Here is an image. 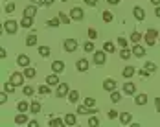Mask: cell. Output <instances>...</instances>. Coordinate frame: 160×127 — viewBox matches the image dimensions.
Segmentation results:
<instances>
[{"instance_id": "obj_1", "label": "cell", "mask_w": 160, "mask_h": 127, "mask_svg": "<svg viewBox=\"0 0 160 127\" xmlns=\"http://www.w3.org/2000/svg\"><path fill=\"white\" fill-rule=\"evenodd\" d=\"M157 37H158V32H157L155 28H149V30L145 32V35H144L145 44H147V46H153V44L157 43Z\"/></svg>"}, {"instance_id": "obj_2", "label": "cell", "mask_w": 160, "mask_h": 127, "mask_svg": "<svg viewBox=\"0 0 160 127\" xmlns=\"http://www.w3.org/2000/svg\"><path fill=\"white\" fill-rule=\"evenodd\" d=\"M92 59H94V63L96 64H103L105 61H107V52H105V50H96Z\"/></svg>"}, {"instance_id": "obj_3", "label": "cell", "mask_w": 160, "mask_h": 127, "mask_svg": "<svg viewBox=\"0 0 160 127\" xmlns=\"http://www.w3.org/2000/svg\"><path fill=\"white\" fill-rule=\"evenodd\" d=\"M4 30L9 33V35H13V33H17V30H18V22H15V20H6V22H4Z\"/></svg>"}, {"instance_id": "obj_4", "label": "cell", "mask_w": 160, "mask_h": 127, "mask_svg": "<svg viewBox=\"0 0 160 127\" xmlns=\"http://www.w3.org/2000/svg\"><path fill=\"white\" fill-rule=\"evenodd\" d=\"M63 46H64L66 52H70V53H72V52H76V50H78V41H76V39H66Z\"/></svg>"}, {"instance_id": "obj_5", "label": "cell", "mask_w": 160, "mask_h": 127, "mask_svg": "<svg viewBox=\"0 0 160 127\" xmlns=\"http://www.w3.org/2000/svg\"><path fill=\"white\" fill-rule=\"evenodd\" d=\"M70 17H72L74 20H81V18L85 17V11L81 9L79 6H76V8H72V9H70Z\"/></svg>"}, {"instance_id": "obj_6", "label": "cell", "mask_w": 160, "mask_h": 127, "mask_svg": "<svg viewBox=\"0 0 160 127\" xmlns=\"http://www.w3.org/2000/svg\"><path fill=\"white\" fill-rule=\"evenodd\" d=\"M24 78H26L24 74H20V72H13V74H11V78H9V81H11V83H15L17 87H20V85L24 83Z\"/></svg>"}, {"instance_id": "obj_7", "label": "cell", "mask_w": 160, "mask_h": 127, "mask_svg": "<svg viewBox=\"0 0 160 127\" xmlns=\"http://www.w3.org/2000/svg\"><path fill=\"white\" fill-rule=\"evenodd\" d=\"M17 64H18L20 68L30 66V57H28V55H24V53H18V57H17Z\"/></svg>"}, {"instance_id": "obj_8", "label": "cell", "mask_w": 160, "mask_h": 127, "mask_svg": "<svg viewBox=\"0 0 160 127\" xmlns=\"http://www.w3.org/2000/svg\"><path fill=\"white\" fill-rule=\"evenodd\" d=\"M68 92H70V89H68L66 83H59L57 85V98H64V96H68Z\"/></svg>"}, {"instance_id": "obj_9", "label": "cell", "mask_w": 160, "mask_h": 127, "mask_svg": "<svg viewBox=\"0 0 160 127\" xmlns=\"http://www.w3.org/2000/svg\"><path fill=\"white\" fill-rule=\"evenodd\" d=\"M116 87H118V83H116L114 79H111V78L103 81V89H105L107 92H112V90H116Z\"/></svg>"}, {"instance_id": "obj_10", "label": "cell", "mask_w": 160, "mask_h": 127, "mask_svg": "<svg viewBox=\"0 0 160 127\" xmlns=\"http://www.w3.org/2000/svg\"><path fill=\"white\" fill-rule=\"evenodd\" d=\"M118 118H120V124H122V125H129V124L132 122V116H131V112H122Z\"/></svg>"}, {"instance_id": "obj_11", "label": "cell", "mask_w": 160, "mask_h": 127, "mask_svg": "<svg viewBox=\"0 0 160 127\" xmlns=\"http://www.w3.org/2000/svg\"><path fill=\"white\" fill-rule=\"evenodd\" d=\"M132 15H134V18H136V20H144V18H145V11L140 8V6H134Z\"/></svg>"}, {"instance_id": "obj_12", "label": "cell", "mask_w": 160, "mask_h": 127, "mask_svg": "<svg viewBox=\"0 0 160 127\" xmlns=\"http://www.w3.org/2000/svg\"><path fill=\"white\" fill-rule=\"evenodd\" d=\"M46 83H48L50 87H57L61 81H59V78H57V74L53 72V74H50V76H46Z\"/></svg>"}, {"instance_id": "obj_13", "label": "cell", "mask_w": 160, "mask_h": 127, "mask_svg": "<svg viewBox=\"0 0 160 127\" xmlns=\"http://www.w3.org/2000/svg\"><path fill=\"white\" fill-rule=\"evenodd\" d=\"M35 15H37V4H30L24 9V17H35Z\"/></svg>"}, {"instance_id": "obj_14", "label": "cell", "mask_w": 160, "mask_h": 127, "mask_svg": "<svg viewBox=\"0 0 160 127\" xmlns=\"http://www.w3.org/2000/svg\"><path fill=\"white\" fill-rule=\"evenodd\" d=\"M123 92H125V94H134V92H136V85L131 83V81L123 83Z\"/></svg>"}, {"instance_id": "obj_15", "label": "cell", "mask_w": 160, "mask_h": 127, "mask_svg": "<svg viewBox=\"0 0 160 127\" xmlns=\"http://www.w3.org/2000/svg\"><path fill=\"white\" fill-rule=\"evenodd\" d=\"M88 66H90V64H88L87 59H79V61L76 63V68H78L79 72H87V70H88Z\"/></svg>"}, {"instance_id": "obj_16", "label": "cell", "mask_w": 160, "mask_h": 127, "mask_svg": "<svg viewBox=\"0 0 160 127\" xmlns=\"http://www.w3.org/2000/svg\"><path fill=\"white\" fill-rule=\"evenodd\" d=\"M52 70H53L55 74H61L64 70V63L63 61H53V63H52Z\"/></svg>"}, {"instance_id": "obj_17", "label": "cell", "mask_w": 160, "mask_h": 127, "mask_svg": "<svg viewBox=\"0 0 160 127\" xmlns=\"http://www.w3.org/2000/svg\"><path fill=\"white\" fill-rule=\"evenodd\" d=\"M76 122H78V118H76V114H72V112H68V114L64 116V125H76Z\"/></svg>"}, {"instance_id": "obj_18", "label": "cell", "mask_w": 160, "mask_h": 127, "mask_svg": "<svg viewBox=\"0 0 160 127\" xmlns=\"http://www.w3.org/2000/svg\"><path fill=\"white\" fill-rule=\"evenodd\" d=\"M134 72H136V68H134V66H125L122 74H123V78H125V79H129V78H132V76H134Z\"/></svg>"}, {"instance_id": "obj_19", "label": "cell", "mask_w": 160, "mask_h": 127, "mask_svg": "<svg viewBox=\"0 0 160 127\" xmlns=\"http://www.w3.org/2000/svg\"><path fill=\"white\" fill-rule=\"evenodd\" d=\"M35 44H37V33L33 32L26 37V46H35Z\"/></svg>"}, {"instance_id": "obj_20", "label": "cell", "mask_w": 160, "mask_h": 127, "mask_svg": "<svg viewBox=\"0 0 160 127\" xmlns=\"http://www.w3.org/2000/svg\"><path fill=\"white\" fill-rule=\"evenodd\" d=\"M132 55H136V57H144V55H145L144 46H140V44H134V48H132Z\"/></svg>"}, {"instance_id": "obj_21", "label": "cell", "mask_w": 160, "mask_h": 127, "mask_svg": "<svg viewBox=\"0 0 160 127\" xmlns=\"http://www.w3.org/2000/svg\"><path fill=\"white\" fill-rule=\"evenodd\" d=\"M15 124H17V125H22V124H28V116H26L24 112H20V114H17V116H15Z\"/></svg>"}, {"instance_id": "obj_22", "label": "cell", "mask_w": 160, "mask_h": 127, "mask_svg": "<svg viewBox=\"0 0 160 127\" xmlns=\"http://www.w3.org/2000/svg\"><path fill=\"white\" fill-rule=\"evenodd\" d=\"M24 76H26V78H30V79H33V78L37 76V70L32 68V66H26V68H24Z\"/></svg>"}, {"instance_id": "obj_23", "label": "cell", "mask_w": 160, "mask_h": 127, "mask_svg": "<svg viewBox=\"0 0 160 127\" xmlns=\"http://www.w3.org/2000/svg\"><path fill=\"white\" fill-rule=\"evenodd\" d=\"M32 24H33V17H24L20 20V26L22 28H32Z\"/></svg>"}, {"instance_id": "obj_24", "label": "cell", "mask_w": 160, "mask_h": 127, "mask_svg": "<svg viewBox=\"0 0 160 127\" xmlns=\"http://www.w3.org/2000/svg\"><path fill=\"white\" fill-rule=\"evenodd\" d=\"M144 68H145V72H147V74H155V72H157V64L151 63V61H147Z\"/></svg>"}, {"instance_id": "obj_25", "label": "cell", "mask_w": 160, "mask_h": 127, "mask_svg": "<svg viewBox=\"0 0 160 127\" xmlns=\"http://www.w3.org/2000/svg\"><path fill=\"white\" fill-rule=\"evenodd\" d=\"M68 99H70V103H78L79 92H78V90H70V92H68Z\"/></svg>"}, {"instance_id": "obj_26", "label": "cell", "mask_w": 160, "mask_h": 127, "mask_svg": "<svg viewBox=\"0 0 160 127\" xmlns=\"http://www.w3.org/2000/svg\"><path fill=\"white\" fill-rule=\"evenodd\" d=\"M134 103H136V105H145V103H147V96L145 94H138L136 98H134Z\"/></svg>"}, {"instance_id": "obj_27", "label": "cell", "mask_w": 160, "mask_h": 127, "mask_svg": "<svg viewBox=\"0 0 160 127\" xmlns=\"http://www.w3.org/2000/svg\"><path fill=\"white\" fill-rule=\"evenodd\" d=\"M30 111H32L33 114H37V112L41 111V103H39V101H32V103H30Z\"/></svg>"}, {"instance_id": "obj_28", "label": "cell", "mask_w": 160, "mask_h": 127, "mask_svg": "<svg viewBox=\"0 0 160 127\" xmlns=\"http://www.w3.org/2000/svg\"><path fill=\"white\" fill-rule=\"evenodd\" d=\"M131 55H132V50L122 48V53H120V57H122V59H131Z\"/></svg>"}, {"instance_id": "obj_29", "label": "cell", "mask_w": 160, "mask_h": 127, "mask_svg": "<svg viewBox=\"0 0 160 127\" xmlns=\"http://www.w3.org/2000/svg\"><path fill=\"white\" fill-rule=\"evenodd\" d=\"M59 20H61V24H70V18H72V17H68V15H64L63 11H59Z\"/></svg>"}, {"instance_id": "obj_30", "label": "cell", "mask_w": 160, "mask_h": 127, "mask_svg": "<svg viewBox=\"0 0 160 127\" xmlns=\"http://www.w3.org/2000/svg\"><path fill=\"white\" fill-rule=\"evenodd\" d=\"M83 48H85V52H87V53H90V52L94 53V52H96V50H94V43H92V41H87Z\"/></svg>"}, {"instance_id": "obj_31", "label": "cell", "mask_w": 160, "mask_h": 127, "mask_svg": "<svg viewBox=\"0 0 160 127\" xmlns=\"http://www.w3.org/2000/svg\"><path fill=\"white\" fill-rule=\"evenodd\" d=\"M37 92H39V94H42V96L50 94V85H41V87L37 89Z\"/></svg>"}, {"instance_id": "obj_32", "label": "cell", "mask_w": 160, "mask_h": 127, "mask_svg": "<svg viewBox=\"0 0 160 127\" xmlns=\"http://www.w3.org/2000/svg\"><path fill=\"white\" fill-rule=\"evenodd\" d=\"M64 124V120H61V118H52L48 122V125H52V127H57V125H63Z\"/></svg>"}, {"instance_id": "obj_33", "label": "cell", "mask_w": 160, "mask_h": 127, "mask_svg": "<svg viewBox=\"0 0 160 127\" xmlns=\"http://www.w3.org/2000/svg\"><path fill=\"white\" fill-rule=\"evenodd\" d=\"M131 41H132L134 44H138V43L142 41V35H140L138 32H132V33H131Z\"/></svg>"}, {"instance_id": "obj_34", "label": "cell", "mask_w": 160, "mask_h": 127, "mask_svg": "<svg viewBox=\"0 0 160 127\" xmlns=\"http://www.w3.org/2000/svg\"><path fill=\"white\" fill-rule=\"evenodd\" d=\"M17 109H18L20 112H26L28 109H30V105H28L26 101H18V105H17Z\"/></svg>"}, {"instance_id": "obj_35", "label": "cell", "mask_w": 160, "mask_h": 127, "mask_svg": "<svg viewBox=\"0 0 160 127\" xmlns=\"http://www.w3.org/2000/svg\"><path fill=\"white\" fill-rule=\"evenodd\" d=\"M39 53H41V57H48L50 55V48L48 46H39Z\"/></svg>"}, {"instance_id": "obj_36", "label": "cell", "mask_w": 160, "mask_h": 127, "mask_svg": "<svg viewBox=\"0 0 160 127\" xmlns=\"http://www.w3.org/2000/svg\"><path fill=\"white\" fill-rule=\"evenodd\" d=\"M15 83H11V81H8V83H6V85H4V90H6V92H13V90H15Z\"/></svg>"}, {"instance_id": "obj_37", "label": "cell", "mask_w": 160, "mask_h": 127, "mask_svg": "<svg viewBox=\"0 0 160 127\" xmlns=\"http://www.w3.org/2000/svg\"><path fill=\"white\" fill-rule=\"evenodd\" d=\"M120 99H122V96H120V92L112 90V94H111V101H112V103H118Z\"/></svg>"}, {"instance_id": "obj_38", "label": "cell", "mask_w": 160, "mask_h": 127, "mask_svg": "<svg viewBox=\"0 0 160 127\" xmlns=\"http://www.w3.org/2000/svg\"><path fill=\"white\" fill-rule=\"evenodd\" d=\"M59 24H61L59 17H57V18H50V20H48V26H50V28H57Z\"/></svg>"}, {"instance_id": "obj_39", "label": "cell", "mask_w": 160, "mask_h": 127, "mask_svg": "<svg viewBox=\"0 0 160 127\" xmlns=\"http://www.w3.org/2000/svg\"><path fill=\"white\" fill-rule=\"evenodd\" d=\"M35 94V89H33L32 85H26L24 87V96H33Z\"/></svg>"}, {"instance_id": "obj_40", "label": "cell", "mask_w": 160, "mask_h": 127, "mask_svg": "<svg viewBox=\"0 0 160 127\" xmlns=\"http://www.w3.org/2000/svg\"><path fill=\"white\" fill-rule=\"evenodd\" d=\"M101 18H103L105 22H112V13L111 11H103V13H101Z\"/></svg>"}, {"instance_id": "obj_41", "label": "cell", "mask_w": 160, "mask_h": 127, "mask_svg": "<svg viewBox=\"0 0 160 127\" xmlns=\"http://www.w3.org/2000/svg\"><path fill=\"white\" fill-rule=\"evenodd\" d=\"M85 105L90 107V109H94V107H96V99H94V98H87V99H85Z\"/></svg>"}, {"instance_id": "obj_42", "label": "cell", "mask_w": 160, "mask_h": 127, "mask_svg": "<svg viewBox=\"0 0 160 127\" xmlns=\"http://www.w3.org/2000/svg\"><path fill=\"white\" fill-rule=\"evenodd\" d=\"M103 50H105L107 53H112V52H114V44H112V43H105V44H103Z\"/></svg>"}, {"instance_id": "obj_43", "label": "cell", "mask_w": 160, "mask_h": 127, "mask_svg": "<svg viewBox=\"0 0 160 127\" xmlns=\"http://www.w3.org/2000/svg\"><path fill=\"white\" fill-rule=\"evenodd\" d=\"M88 125H90V127H96V125H99V120H98L96 116H90V118H88Z\"/></svg>"}, {"instance_id": "obj_44", "label": "cell", "mask_w": 160, "mask_h": 127, "mask_svg": "<svg viewBox=\"0 0 160 127\" xmlns=\"http://www.w3.org/2000/svg\"><path fill=\"white\" fill-rule=\"evenodd\" d=\"M118 46H120V48H127V39L118 37Z\"/></svg>"}, {"instance_id": "obj_45", "label": "cell", "mask_w": 160, "mask_h": 127, "mask_svg": "<svg viewBox=\"0 0 160 127\" xmlns=\"http://www.w3.org/2000/svg\"><path fill=\"white\" fill-rule=\"evenodd\" d=\"M13 11H15V4H13V2H9V4L6 6V13H13Z\"/></svg>"}, {"instance_id": "obj_46", "label": "cell", "mask_w": 160, "mask_h": 127, "mask_svg": "<svg viewBox=\"0 0 160 127\" xmlns=\"http://www.w3.org/2000/svg\"><path fill=\"white\" fill-rule=\"evenodd\" d=\"M88 37H90V39H96V37H98V32L94 30V28H90V30H88Z\"/></svg>"}, {"instance_id": "obj_47", "label": "cell", "mask_w": 160, "mask_h": 127, "mask_svg": "<svg viewBox=\"0 0 160 127\" xmlns=\"http://www.w3.org/2000/svg\"><path fill=\"white\" fill-rule=\"evenodd\" d=\"M6 101H8V92H2V94H0V103L4 105Z\"/></svg>"}, {"instance_id": "obj_48", "label": "cell", "mask_w": 160, "mask_h": 127, "mask_svg": "<svg viewBox=\"0 0 160 127\" xmlns=\"http://www.w3.org/2000/svg\"><path fill=\"white\" fill-rule=\"evenodd\" d=\"M109 118H111V120L118 118V111H114V109H112V111H109Z\"/></svg>"}, {"instance_id": "obj_49", "label": "cell", "mask_w": 160, "mask_h": 127, "mask_svg": "<svg viewBox=\"0 0 160 127\" xmlns=\"http://www.w3.org/2000/svg\"><path fill=\"white\" fill-rule=\"evenodd\" d=\"M0 57H2V59H6V57H8V52H6V48H0Z\"/></svg>"}, {"instance_id": "obj_50", "label": "cell", "mask_w": 160, "mask_h": 127, "mask_svg": "<svg viewBox=\"0 0 160 127\" xmlns=\"http://www.w3.org/2000/svg\"><path fill=\"white\" fill-rule=\"evenodd\" d=\"M85 4H88V6H96L98 0H85Z\"/></svg>"}, {"instance_id": "obj_51", "label": "cell", "mask_w": 160, "mask_h": 127, "mask_svg": "<svg viewBox=\"0 0 160 127\" xmlns=\"http://www.w3.org/2000/svg\"><path fill=\"white\" fill-rule=\"evenodd\" d=\"M37 125H39V124H37L35 120H32V122H28V127H37Z\"/></svg>"}, {"instance_id": "obj_52", "label": "cell", "mask_w": 160, "mask_h": 127, "mask_svg": "<svg viewBox=\"0 0 160 127\" xmlns=\"http://www.w3.org/2000/svg\"><path fill=\"white\" fill-rule=\"evenodd\" d=\"M32 4H37L39 6V4H44V0H32Z\"/></svg>"}, {"instance_id": "obj_53", "label": "cell", "mask_w": 160, "mask_h": 127, "mask_svg": "<svg viewBox=\"0 0 160 127\" xmlns=\"http://www.w3.org/2000/svg\"><path fill=\"white\" fill-rule=\"evenodd\" d=\"M155 101H157V111L160 112V98H157V99H155Z\"/></svg>"}, {"instance_id": "obj_54", "label": "cell", "mask_w": 160, "mask_h": 127, "mask_svg": "<svg viewBox=\"0 0 160 127\" xmlns=\"http://www.w3.org/2000/svg\"><path fill=\"white\" fill-rule=\"evenodd\" d=\"M107 2H109V4H111V6H116V4H118V2H120V0H107Z\"/></svg>"}, {"instance_id": "obj_55", "label": "cell", "mask_w": 160, "mask_h": 127, "mask_svg": "<svg viewBox=\"0 0 160 127\" xmlns=\"http://www.w3.org/2000/svg\"><path fill=\"white\" fill-rule=\"evenodd\" d=\"M155 15H157V17H158V18H160V6H158V8H157V9H155Z\"/></svg>"}, {"instance_id": "obj_56", "label": "cell", "mask_w": 160, "mask_h": 127, "mask_svg": "<svg viewBox=\"0 0 160 127\" xmlns=\"http://www.w3.org/2000/svg\"><path fill=\"white\" fill-rule=\"evenodd\" d=\"M53 4V0H44V6H52Z\"/></svg>"}, {"instance_id": "obj_57", "label": "cell", "mask_w": 160, "mask_h": 127, "mask_svg": "<svg viewBox=\"0 0 160 127\" xmlns=\"http://www.w3.org/2000/svg\"><path fill=\"white\" fill-rule=\"evenodd\" d=\"M151 2H153L155 6H160V0H151Z\"/></svg>"}, {"instance_id": "obj_58", "label": "cell", "mask_w": 160, "mask_h": 127, "mask_svg": "<svg viewBox=\"0 0 160 127\" xmlns=\"http://www.w3.org/2000/svg\"><path fill=\"white\" fill-rule=\"evenodd\" d=\"M63 2H66V0H63Z\"/></svg>"}, {"instance_id": "obj_59", "label": "cell", "mask_w": 160, "mask_h": 127, "mask_svg": "<svg viewBox=\"0 0 160 127\" xmlns=\"http://www.w3.org/2000/svg\"><path fill=\"white\" fill-rule=\"evenodd\" d=\"M158 39H160V37H158ZM158 43H160V41H158Z\"/></svg>"}]
</instances>
